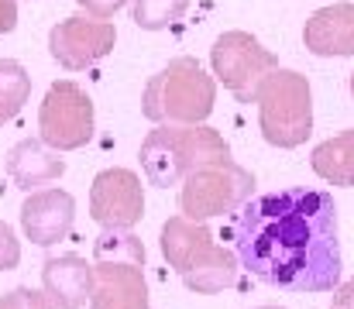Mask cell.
<instances>
[{
	"mask_svg": "<svg viewBox=\"0 0 354 309\" xmlns=\"http://www.w3.org/2000/svg\"><path fill=\"white\" fill-rule=\"evenodd\" d=\"M241 265L286 292H334L341 285L337 206L324 189H279L248 200L234 220Z\"/></svg>",
	"mask_w": 354,
	"mask_h": 309,
	"instance_id": "obj_1",
	"label": "cell"
},
{
	"mask_svg": "<svg viewBox=\"0 0 354 309\" xmlns=\"http://www.w3.org/2000/svg\"><path fill=\"white\" fill-rule=\"evenodd\" d=\"M138 158L148 186L169 189L186 182V176H193L196 169L231 158V144L207 124H158L141 141Z\"/></svg>",
	"mask_w": 354,
	"mask_h": 309,
	"instance_id": "obj_2",
	"label": "cell"
},
{
	"mask_svg": "<svg viewBox=\"0 0 354 309\" xmlns=\"http://www.w3.org/2000/svg\"><path fill=\"white\" fill-rule=\"evenodd\" d=\"M162 254L179 272L186 289H193L196 296H214V292L231 289L237 282L241 254L227 251V247H217L214 234L200 220H189L186 213L165 220V227H162Z\"/></svg>",
	"mask_w": 354,
	"mask_h": 309,
	"instance_id": "obj_3",
	"label": "cell"
},
{
	"mask_svg": "<svg viewBox=\"0 0 354 309\" xmlns=\"http://www.w3.org/2000/svg\"><path fill=\"white\" fill-rule=\"evenodd\" d=\"M90 309H148L145 244L124 227H104L93 241Z\"/></svg>",
	"mask_w": 354,
	"mask_h": 309,
	"instance_id": "obj_4",
	"label": "cell"
},
{
	"mask_svg": "<svg viewBox=\"0 0 354 309\" xmlns=\"http://www.w3.org/2000/svg\"><path fill=\"white\" fill-rule=\"evenodd\" d=\"M217 79L200 69L196 59L179 55L145 86L141 113L155 124H203L214 113Z\"/></svg>",
	"mask_w": 354,
	"mask_h": 309,
	"instance_id": "obj_5",
	"label": "cell"
},
{
	"mask_svg": "<svg viewBox=\"0 0 354 309\" xmlns=\"http://www.w3.org/2000/svg\"><path fill=\"white\" fill-rule=\"evenodd\" d=\"M261 138L275 148H299L313 131V93L310 79L296 69H275L258 90Z\"/></svg>",
	"mask_w": 354,
	"mask_h": 309,
	"instance_id": "obj_6",
	"label": "cell"
},
{
	"mask_svg": "<svg viewBox=\"0 0 354 309\" xmlns=\"http://www.w3.org/2000/svg\"><path fill=\"white\" fill-rule=\"evenodd\" d=\"M254 193V176L248 169H241L237 162H210L203 169H196L193 176H186L183 193H179V213H186L189 220H210V216H224L234 213L251 200Z\"/></svg>",
	"mask_w": 354,
	"mask_h": 309,
	"instance_id": "obj_7",
	"label": "cell"
},
{
	"mask_svg": "<svg viewBox=\"0 0 354 309\" xmlns=\"http://www.w3.org/2000/svg\"><path fill=\"white\" fill-rule=\"evenodd\" d=\"M210 66H214V76L224 83V90H231L241 103H254L265 79L279 69V59L254 35L224 31L210 48Z\"/></svg>",
	"mask_w": 354,
	"mask_h": 309,
	"instance_id": "obj_8",
	"label": "cell"
},
{
	"mask_svg": "<svg viewBox=\"0 0 354 309\" xmlns=\"http://www.w3.org/2000/svg\"><path fill=\"white\" fill-rule=\"evenodd\" d=\"M38 138L55 151H76L93 138V100L73 79L48 86L38 106Z\"/></svg>",
	"mask_w": 354,
	"mask_h": 309,
	"instance_id": "obj_9",
	"label": "cell"
},
{
	"mask_svg": "<svg viewBox=\"0 0 354 309\" xmlns=\"http://www.w3.org/2000/svg\"><path fill=\"white\" fill-rule=\"evenodd\" d=\"M114 41L118 31L104 17H66L48 31V52L69 73L107 59L114 52Z\"/></svg>",
	"mask_w": 354,
	"mask_h": 309,
	"instance_id": "obj_10",
	"label": "cell"
},
{
	"mask_svg": "<svg viewBox=\"0 0 354 309\" xmlns=\"http://www.w3.org/2000/svg\"><path fill=\"white\" fill-rule=\"evenodd\" d=\"M90 216L100 227L131 230L145 216V186L131 169H104L90 186Z\"/></svg>",
	"mask_w": 354,
	"mask_h": 309,
	"instance_id": "obj_11",
	"label": "cell"
},
{
	"mask_svg": "<svg viewBox=\"0 0 354 309\" xmlns=\"http://www.w3.org/2000/svg\"><path fill=\"white\" fill-rule=\"evenodd\" d=\"M76 220V200L66 189H38L21 203V227L38 247L59 244Z\"/></svg>",
	"mask_w": 354,
	"mask_h": 309,
	"instance_id": "obj_12",
	"label": "cell"
},
{
	"mask_svg": "<svg viewBox=\"0 0 354 309\" xmlns=\"http://www.w3.org/2000/svg\"><path fill=\"white\" fill-rule=\"evenodd\" d=\"M303 45L320 59L354 55V3H330L310 14L303 28Z\"/></svg>",
	"mask_w": 354,
	"mask_h": 309,
	"instance_id": "obj_13",
	"label": "cell"
},
{
	"mask_svg": "<svg viewBox=\"0 0 354 309\" xmlns=\"http://www.w3.org/2000/svg\"><path fill=\"white\" fill-rule=\"evenodd\" d=\"M41 289L55 309H83L93 299V261L80 254H62L48 258L41 272Z\"/></svg>",
	"mask_w": 354,
	"mask_h": 309,
	"instance_id": "obj_14",
	"label": "cell"
},
{
	"mask_svg": "<svg viewBox=\"0 0 354 309\" xmlns=\"http://www.w3.org/2000/svg\"><path fill=\"white\" fill-rule=\"evenodd\" d=\"M66 172V162L59 158L55 148H48L41 138H24L7 151V176L17 189H35Z\"/></svg>",
	"mask_w": 354,
	"mask_h": 309,
	"instance_id": "obj_15",
	"label": "cell"
},
{
	"mask_svg": "<svg viewBox=\"0 0 354 309\" xmlns=\"http://www.w3.org/2000/svg\"><path fill=\"white\" fill-rule=\"evenodd\" d=\"M310 165L330 186H354V127L317 144L310 155Z\"/></svg>",
	"mask_w": 354,
	"mask_h": 309,
	"instance_id": "obj_16",
	"label": "cell"
},
{
	"mask_svg": "<svg viewBox=\"0 0 354 309\" xmlns=\"http://www.w3.org/2000/svg\"><path fill=\"white\" fill-rule=\"evenodd\" d=\"M31 97V76L21 62L3 59L0 62V124L14 120L21 113V106Z\"/></svg>",
	"mask_w": 354,
	"mask_h": 309,
	"instance_id": "obj_17",
	"label": "cell"
},
{
	"mask_svg": "<svg viewBox=\"0 0 354 309\" xmlns=\"http://www.w3.org/2000/svg\"><path fill=\"white\" fill-rule=\"evenodd\" d=\"M189 0H134V24L145 28V31H162L169 24H176L183 14H186Z\"/></svg>",
	"mask_w": 354,
	"mask_h": 309,
	"instance_id": "obj_18",
	"label": "cell"
},
{
	"mask_svg": "<svg viewBox=\"0 0 354 309\" xmlns=\"http://www.w3.org/2000/svg\"><path fill=\"white\" fill-rule=\"evenodd\" d=\"M0 309H55V303L48 299V292L41 289H14L7 296H0Z\"/></svg>",
	"mask_w": 354,
	"mask_h": 309,
	"instance_id": "obj_19",
	"label": "cell"
},
{
	"mask_svg": "<svg viewBox=\"0 0 354 309\" xmlns=\"http://www.w3.org/2000/svg\"><path fill=\"white\" fill-rule=\"evenodd\" d=\"M17 261H21V241H17L14 230L0 220V272L17 268Z\"/></svg>",
	"mask_w": 354,
	"mask_h": 309,
	"instance_id": "obj_20",
	"label": "cell"
},
{
	"mask_svg": "<svg viewBox=\"0 0 354 309\" xmlns=\"http://www.w3.org/2000/svg\"><path fill=\"white\" fill-rule=\"evenodd\" d=\"M76 3H80L90 17H104V21H107V17H114V14H118L127 0H76Z\"/></svg>",
	"mask_w": 354,
	"mask_h": 309,
	"instance_id": "obj_21",
	"label": "cell"
},
{
	"mask_svg": "<svg viewBox=\"0 0 354 309\" xmlns=\"http://www.w3.org/2000/svg\"><path fill=\"white\" fill-rule=\"evenodd\" d=\"M17 28V0H0V35H10Z\"/></svg>",
	"mask_w": 354,
	"mask_h": 309,
	"instance_id": "obj_22",
	"label": "cell"
},
{
	"mask_svg": "<svg viewBox=\"0 0 354 309\" xmlns=\"http://www.w3.org/2000/svg\"><path fill=\"white\" fill-rule=\"evenodd\" d=\"M334 309H354V275L334 289Z\"/></svg>",
	"mask_w": 354,
	"mask_h": 309,
	"instance_id": "obj_23",
	"label": "cell"
},
{
	"mask_svg": "<svg viewBox=\"0 0 354 309\" xmlns=\"http://www.w3.org/2000/svg\"><path fill=\"white\" fill-rule=\"evenodd\" d=\"M258 309H282V306H258Z\"/></svg>",
	"mask_w": 354,
	"mask_h": 309,
	"instance_id": "obj_24",
	"label": "cell"
},
{
	"mask_svg": "<svg viewBox=\"0 0 354 309\" xmlns=\"http://www.w3.org/2000/svg\"><path fill=\"white\" fill-rule=\"evenodd\" d=\"M351 97H354V73H351Z\"/></svg>",
	"mask_w": 354,
	"mask_h": 309,
	"instance_id": "obj_25",
	"label": "cell"
}]
</instances>
